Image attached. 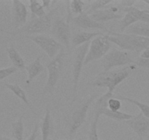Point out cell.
I'll return each instance as SVG.
<instances>
[{"label":"cell","mask_w":149,"mask_h":140,"mask_svg":"<svg viewBox=\"0 0 149 140\" xmlns=\"http://www.w3.org/2000/svg\"><path fill=\"white\" fill-rule=\"evenodd\" d=\"M135 68V64H131L122 69L103 71L97 74L89 85L92 87L106 88L108 93L113 94L116 86L126 80Z\"/></svg>","instance_id":"1"},{"label":"cell","mask_w":149,"mask_h":140,"mask_svg":"<svg viewBox=\"0 0 149 140\" xmlns=\"http://www.w3.org/2000/svg\"><path fill=\"white\" fill-rule=\"evenodd\" d=\"M106 36L110 42L114 43L125 51H132L136 53H141L144 50L149 48V38L111 31L108 32Z\"/></svg>","instance_id":"2"},{"label":"cell","mask_w":149,"mask_h":140,"mask_svg":"<svg viewBox=\"0 0 149 140\" xmlns=\"http://www.w3.org/2000/svg\"><path fill=\"white\" fill-rule=\"evenodd\" d=\"M57 8L50 10L45 16L42 18H33L25 26L17 29L13 34H25L26 36L47 33L50 32L52 25V18Z\"/></svg>","instance_id":"3"},{"label":"cell","mask_w":149,"mask_h":140,"mask_svg":"<svg viewBox=\"0 0 149 140\" xmlns=\"http://www.w3.org/2000/svg\"><path fill=\"white\" fill-rule=\"evenodd\" d=\"M64 56H65V52L63 48L61 52L47 64L46 68L47 70L48 76L47 83L44 86L42 90V95L52 94L53 93L60 76L62 73L63 68Z\"/></svg>","instance_id":"4"},{"label":"cell","mask_w":149,"mask_h":140,"mask_svg":"<svg viewBox=\"0 0 149 140\" xmlns=\"http://www.w3.org/2000/svg\"><path fill=\"white\" fill-rule=\"evenodd\" d=\"M97 96V94L90 95L88 97L84 99L83 102L77 106V109L73 112L70 120L68 131V137L71 140L76 135L79 128L85 123L89 108Z\"/></svg>","instance_id":"5"},{"label":"cell","mask_w":149,"mask_h":140,"mask_svg":"<svg viewBox=\"0 0 149 140\" xmlns=\"http://www.w3.org/2000/svg\"><path fill=\"white\" fill-rule=\"evenodd\" d=\"M111 48L110 41L105 34L94 38L89 45L84 65H87L93 61L103 58L110 51Z\"/></svg>","instance_id":"6"},{"label":"cell","mask_w":149,"mask_h":140,"mask_svg":"<svg viewBox=\"0 0 149 140\" xmlns=\"http://www.w3.org/2000/svg\"><path fill=\"white\" fill-rule=\"evenodd\" d=\"M101 63L103 71H109L115 67L130 65L134 64L135 61L130 52L113 48L102 58Z\"/></svg>","instance_id":"7"},{"label":"cell","mask_w":149,"mask_h":140,"mask_svg":"<svg viewBox=\"0 0 149 140\" xmlns=\"http://www.w3.org/2000/svg\"><path fill=\"white\" fill-rule=\"evenodd\" d=\"M90 42L81 45L77 48L74 53V61H73V102L75 100L77 96V89H78L79 81L80 76H81V69L84 65V60H85L86 55L87 53Z\"/></svg>","instance_id":"8"},{"label":"cell","mask_w":149,"mask_h":140,"mask_svg":"<svg viewBox=\"0 0 149 140\" xmlns=\"http://www.w3.org/2000/svg\"><path fill=\"white\" fill-rule=\"evenodd\" d=\"M26 38L37 45L51 59H53L63 49V45L49 35H33L26 36Z\"/></svg>","instance_id":"9"},{"label":"cell","mask_w":149,"mask_h":140,"mask_svg":"<svg viewBox=\"0 0 149 140\" xmlns=\"http://www.w3.org/2000/svg\"><path fill=\"white\" fill-rule=\"evenodd\" d=\"M50 33L52 35V37L55 38L58 42L66 47L68 49L69 48L72 37L69 20H65L61 17L56 18L52 22Z\"/></svg>","instance_id":"10"},{"label":"cell","mask_w":149,"mask_h":140,"mask_svg":"<svg viewBox=\"0 0 149 140\" xmlns=\"http://www.w3.org/2000/svg\"><path fill=\"white\" fill-rule=\"evenodd\" d=\"M125 123L138 135L141 140H143L149 133V119L141 112L134 115L133 118L125 121Z\"/></svg>","instance_id":"11"},{"label":"cell","mask_w":149,"mask_h":140,"mask_svg":"<svg viewBox=\"0 0 149 140\" xmlns=\"http://www.w3.org/2000/svg\"><path fill=\"white\" fill-rule=\"evenodd\" d=\"M12 17L15 28L20 29L27 22L28 10L26 4L18 0L12 1Z\"/></svg>","instance_id":"12"},{"label":"cell","mask_w":149,"mask_h":140,"mask_svg":"<svg viewBox=\"0 0 149 140\" xmlns=\"http://www.w3.org/2000/svg\"><path fill=\"white\" fill-rule=\"evenodd\" d=\"M72 23L77 27L83 29H99L105 32H109L107 28L103 23H98L93 20L90 15L86 13H81L79 15H77L72 19Z\"/></svg>","instance_id":"13"},{"label":"cell","mask_w":149,"mask_h":140,"mask_svg":"<svg viewBox=\"0 0 149 140\" xmlns=\"http://www.w3.org/2000/svg\"><path fill=\"white\" fill-rule=\"evenodd\" d=\"M119 10H120L117 6H111L108 8L95 11L94 13L90 14V15L94 20L103 23L109 20L122 19L124 16L122 14L118 13Z\"/></svg>","instance_id":"14"},{"label":"cell","mask_w":149,"mask_h":140,"mask_svg":"<svg viewBox=\"0 0 149 140\" xmlns=\"http://www.w3.org/2000/svg\"><path fill=\"white\" fill-rule=\"evenodd\" d=\"M103 34H104V33L100 32H90L82 31V32H79L74 34L71 37V42L74 46L78 48V47L84 45L87 42H91V40H93L94 38L97 37V36Z\"/></svg>","instance_id":"15"},{"label":"cell","mask_w":149,"mask_h":140,"mask_svg":"<svg viewBox=\"0 0 149 140\" xmlns=\"http://www.w3.org/2000/svg\"><path fill=\"white\" fill-rule=\"evenodd\" d=\"M41 58L42 56L39 55L34 61L26 66V70L27 71L28 77L26 80V83L27 85L30 84L37 76H39L45 70V67L41 62Z\"/></svg>","instance_id":"16"},{"label":"cell","mask_w":149,"mask_h":140,"mask_svg":"<svg viewBox=\"0 0 149 140\" xmlns=\"http://www.w3.org/2000/svg\"><path fill=\"white\" fill-rule=\"evenodd\" d=\"M42 140H49V137L53 132V123L49 106H47L45 114L41 123Z\"/></svg>","instance_id":"17"},{"label":"cell","mask_w":149,"mask_h":140,"mask_svg":"<svg viewBox=\"0 0 149 140\" xmlns=\"http://www.w3.org/2000/svg\"><path fill=\"white\" fill-rule=\"evenodd\" d=\"M7 55L11 61L12 64H13V66L15 67L17 70L23 71L26 69V63L23 57L20 55L18 51L15 49V48L13 46H10V48H7Z\"/></svg>","instance_id":"18"},{"label":"cell","mask_w":149,"mask_h":140,"mask_svg":"<svg viewBox=\"0 0 149 140\" xmlns=\"http://www.w3.org/2000/svg\"><path fill=\"white\" fill-rule=\"evenodd\" d=\"M4 86H5L7 89L11 90L18 99H20V100L23 102V103L26 104L27 105V106H29V109L31 110V112H33L34 115H37L36 112L34 111V109H33L32 105L31 104L30 102L29 101V99H28L27 96H26V92H25V90H23L18 84H16V83H15V84L5 83V84H4Z\"/></svg>","instance_id":"19"},{"label":"cell","mask_w":149,"mask_h":140,"mask_svg":"<svg viewBox=\"0 0 149 140\" xmlns=\"http://www.w3.org/2000/svg\"><path fill=\"white\" fill-rule=\"evenodd\" d=\"M125 33L149 38V24L141 21L137 22L127 28Z\"/></svg>","instance_id":"20"},{"label":"cell","mask_w":149,"mask_h":140,"mask_svg":"<svg viewBox=\"0 0 149 140\" xmlns=\"http://www.w3.org/2000/svg\"><path fill=\"white\" fill-rule=\"evenodd\" d=\"M121 11H123L125 13H126V14L124 15L122 19H121L119 26L120 33H123L130 26L135 24L137 22H139V20L136 17V15L132 12L130 11V10H125V9H122Z\"/></svg>","instance_id":"21"},{"label":"cell","mask_w":149,"mask_h":140,"mask_svg":"<svg viewBox=\"0 0 149 140\" xmlns=\"http://www.w3.org/2000/svg\"><path fill=\"white\" fill-rule=\"evenodd\" d=\"M12 134L15 140H23L24 134V123H23V115L19 117L17 120L11 123Z\"/></svg>","instance_id":"22"},{"label":"cell","mask_w":149,"mask_h":140,"mask_svg":"<svg viewBox=\"0 0 149 140\" xmlns=\"http://www.w3.org/2000/svg\"><path fill=\"white\" fill-rule=\"evenodd\" d=\"M115 98L119 99L120 101H125V102H128L130 103L133 104L134 105L138 106V108L141 110V112L146 117V118H148L149 119V105L147 104L143 103V102H139L138 100L135 99H131V98L129 97H125V96H121V95H119V96H114Z\"/></svg>","instance_id":"23"},{"label":"cell","mask_w":149,"mask_h":140,"mask_svg":"<svg viewBox=\"0 0 149 140\" xmlns=\"http://www.w3.org/2000/svg\"><path fill=\"white\" fill-rule=\"evenodd\" d=\"M29 3V9L31 12L32 18H42L47 15L45 9L44 8L40 1L36 0H30Z\"/></svg>","instance_id":"24"},{"label":"cell","mask_w":149,"mask_h":140,"mask_svg":"<svg viewBox=\"0 0 149 140\" xmlns=\"http://www.w3.org/2000/svg\"><path fill=\"white\" fill-rule=\"evenodd\" d=\"M100 115L94 114V118L90 123L88 131V140H100L97 134V123H98Z\"/></svg>","instance_id":"25"},{"label":"cell","mask_w":149,"mask_h":140,"mask_svg":"<svg viewBox=\"0 0 149 140\" xmlns=\"http://www.w3.org/2000/svg\"><path fill=\"white\" fill-rule=\"evenodd\" d=\"M112 2H113V1H111V0H99V1H93L91 5H90V9L86 12V13L90 15L91 13H94L95 11L104 9V7H107L109 4H111Z\"/></svg>","instance_id":"26"},{"label":"cell","mask_w":149,"mask_h":140,"mask_svg":"<svg viewBox=\"0 0 149 140\" xmlns=\"http://www.w3.org/2000/svg\"><path fill=\"white\" fill-rule=\"evenodd\" d=\"M85 5V3L83 1H79V0H73L70 1L69 9L71 13L76 15H79L81 13H84V7Z\"/></svg>","instance_id":"27"},{"label":"cell","mask_w":149,"mask_h":140,"mask_svg":"<svg viewBox=\"0 0 149 140\" xmlns=\"http://www.w3.org/2000/svg\"><path fill=\"white\" fill-rule=\"evenodd\" d=\"M107 106L111 111L116 112V111L120 110V109L122 108V102L119 99L115 98L114 95H113V97L110 98L108 100Z\"/></svg>","instance_id":"28"},{"label":"cell","mask_w":149,"mask_h":140,"mask_svg":"<svg viewBox=\"0 0 149 140\" xmlns=\"http://www.w3.org/2000/svg\"><path fill=\"white\" fill-rule=\"evenodd\" d=\"M17 70V69L13 66L7 67V68L1 69H0V80H4V79L8 77L9 76L12 75L15 72H16Z\"/></svg>","instance_id":"29"},{"label":"cell","mask_w":149,"mask_h":140,"mask_svg":"<svg viewBox=\"0 0 149 140\" xmlns=\"http://www.w3.org/2000/svg\"><path fill=\"white\" fill-rule=\"evenodd\" d=\"M135 66L144 69H149V59H143V58H138L134 63Z\"/></svg>","instance_id":"30"},{"label":"cell","mask_w":149,"mask_h":140,"mask_svg":"<svg viewBox=\"0 0 149 140\" xmlns=\"http://www.w3.org/2000/svg\"><path fill=\"white\" fill-rule=\"evenodd\" d=\"M39 123H36V124L33 126V130H32L30 136H29V138L26 140H36V137L38 135V131H39Z\"/></svg>","instance_id":"31"},{"label":"cell","mask_w":149,"mask_h":140,"mask_svg":"<svg viewBox=\"0 0 149 140\" xmlns=\"http://www.w3.org/2000/svg\"><path fill=\"white\" fill-rule=\"evenodd\" d=\"M140 21L149 24V10H143L141 13V18H140Z\"/></svg>","instance_id":"32"},{"label":"cell","mask_w":149,"mask_h":140,"mask_svg":"<svg viewBox=\"0 0 149 140\" xmlns=\"http://www.w3.org/2000/svg\"><path fill=\"white\" fill-rule=\"evenodd\" d=\"M41 1V4H42V6H43V7L45 9H47V10H49V7H50L51 4H52L53 3H55L56 1H50V0H42V1Z\"/></svg>","instance_id":"33"},{"label":"cell","mask_w":149,"mask_h":140,"mask_svg":"<svg viewBox=\"0 0 149 140\" xmlns=\"http://www.w3.org/2000/svg\"><path fill=\"white\" fill-rule=\"evenodd\" d=\"M140 58H143V59H149V48L144 50L143 51L141 52Z\"/></svg>","instance_id":"34"},{"label":"cell","mask_w":149,"mask_h":140,"mask_svg":"<svg viewBox=\"0 0 149 140\" xmlns=\"http://www.w3.org/2000/svg\"><path fill=\"white\" fill-rule=\"evenodd\" d=\"M0 140H13V139L9 138V137L4 136H0Z\"/></svg>","instance_id":"35"},{"label":"cell","mask_w":149,"mask_h":140,"mask_svg":"<svg viewBox=\"0 0 149 140\" xmlns=\"http://www.w3.org/2000/svg\"><path fill=\"white\" fill-rule=\"evenodd\" d=\"M143 2L145 3V4H147L149 5V0H148V1H143Z\"/></svg>","instance_id":"36"},{"label":"cell","mask_w":149,"mask_h":140,"mask_svg":"<svg viewBox=\"0 0 149 140\" xmlns=\"http://www.w3.org/2000/svg\"><path fill=\"white\" fill-rule=\"evenodd\" d=\"M49 140H54V139H49ZM70 140H71V139H70ZM72 140H74V139H72ZM75 140H81V139H75Z\"/></svg>","instance_id":"37"}]
</instances>
